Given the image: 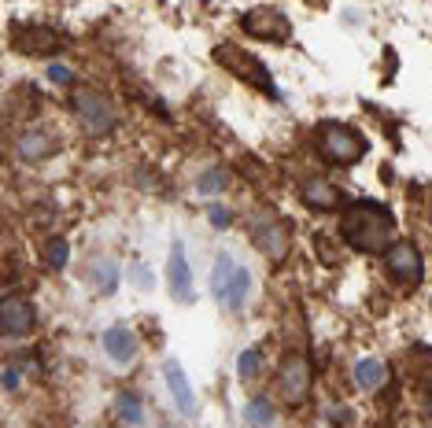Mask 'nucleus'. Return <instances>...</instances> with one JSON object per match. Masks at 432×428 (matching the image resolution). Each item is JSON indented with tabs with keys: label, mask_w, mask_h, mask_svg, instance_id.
I'll return each instance as SVG.
<instances>
[{
	"label": "nucleus",
	"mask_w": 432,
	"mask_h": 428,
	"mask_svg": "<svg viewBox=\"0 0 432 428\" xmlns=\"http://www.w3.org/2000/svg\"><path fill=\"white\" fill-rule=\"evenodd\" d=\"M343 240H348L355 251H381L388 240H392V214L377 203H355L348 214H343Z\"/></svg>",
	"instance_id": "obj_1"
},
{
	"label": "nucleus",
	"mask_w": 432,
	"mask_h": 428,
	"mask_svg": "<svg viewBox=\"0 0 432 428\" xmlns=\"http://www.w3.org/2000/svg\"><path fill=\"white\" fill-rule=\"evenodd\" d=\"M211 292H214V299H218L226 310H241L248 303V292H251V273H248V266L233 263L229 255H218L214 273H211Z\"/></svg>",
	"instance_id": "obj_2"
},
{
	"label": "nucleus",
	"mask_w": 432,
	"mask_h": 428,
	"mask_svg": "<svg viewBox=\"0 0 432 428\" xmlns=\"http://www.w3.org/2000/svg\"><path fill=\"white\" fill-rule=\"evenodd\" d=\"M318 137H321V152H326V159H333V163H355V159L366 156V141L355 130H348V126L329 122V126L318 130Z\"/></svg>",
	"instance_id": "obj_3"
},
{
	"label": "nucleus",
	"mask_w": 432,
	"mask_h": 428,
	"mask_svg": "<svg viewBox=\"0 0 432 428\" xmlns=\"http://www.w3.org/2000/svg\"><path fill=\"white\" fill-rule=\"evenodd\" d=\"M74 103H78L81 122H85V130H89V133L104 137V133L115 126V107H111V100H107V96H100V93H93V89H81V93L74 96Z\"/></svg>",
	"instance_id": "obj_4"
},
{
	"label": "nucleus",
	"mask_w": 432,
	"mask_h": 428,
	"mask_svg": "<svg viewBox=\"0 0 432 428\" xmlns=\"http://www.w3.org/2000/svg\"><path fill=\"white\" fill-rule=\"evenodd\" d=\"M214 56H218V63H222V67H229L233 74H241L244 81H251V85H258V89H266V93L277 96V89L270 85L266 67H263V63H255V56H248L244 49H229V45H222Z\"/></svg>",
	"instance_id": "obj_5"
},
{
	"label": "nucleus",
	"mask_w": 432,
	"mask_h": 428,
	"mask_svg": "<svg viewBox=\"0 0 432 428\" xmlns=\"http://www.w3.org/2000/svg\"><path fill=\"white\" fill-rule=\"evenodd\" d=\"M384 266H388V273H392L399 285H418L421 281V255H418V248L410 240H399V244L388 248Z\"/></svg>",
	"instance_id": "obj_6"
},
{
	"label": "nucleus",
	"mask_w": 432,
	"mask_h": 428,
	"mask_svg": "<svg viewBox=\"0 0 432 428\" xmlns=\"http://www.w3.org/2000/svg\"><path fill=\"white\" fill-rule=\"evenodd\" d=\"M244 30L263 41H288V19L273 8H255L244 15Z\"/></svg>",
	"instance_id": "obj_7"
},
{
	"label": "nucleus",
	"mask_w": 432,
	"mask_h": 428,
	"mask_svg": "<svg viewBox=\"0 0 432 428\" xmlns=\"http://www.w3.org/2000/svg\"><path fill=\"white\" fill-rule=\"evenodd\" d=\"M0 329H4L8 340L26 336L34 329V307L19 295H4V303H0Z\"/></svg>",
	"instance_id": "obj_8"
},
{
	"label": "nucleus",
	"mask_w": 432,
	"mask_h": 428,
	"mask_svg": "<svg viewBox=\"0 0 432 428\" xmlns=\"http://www.w3.org/2000/svg\"><path fill=\"white\" fill-rule=\"evenodd\" d=\"M255 244L263 248L273 263L285 259V251H288V229L281 225L273 214H263V218L255 222Z\"/></svg>",
	"instance_id": "obj_9"
},
{
	"label": "nucleus",
	"mask_w": 432,
	"mask_h": 428,
	"mask_svg": "<svg viewBox=\"0 0 432 428\" xmlns=\"http://www.w3.org/2000/svg\"><path fill=\"white\" fill-rule=\"evenodd\" d=\"M104 355L115 362V366H129L137 358V336L126 325H111L104 332Z\"/></svg>",
	"instance_id": "obj_10"
},
{
	"label": "nucleus",
	"mask_w": 432,
	"mask_h": 428,
	"mask_svg": "<svg viewBox=\"0 0 432 428\" xmlns=\"http://www.w3.org/2000/svg\"><path fill=\"white\" fill-rule=\"evenodd\" d=\"M311 392V370L303 358H292L285 370H281V395H285L288 402H303Z\"/></svg>",
	"instance_id": "obj_11"
},
{
	"label": "nucleus",
	"mask_w": 432,
	"mask_h": 428,
	"mask_svg": "<svg viewBox=\"0 0 432 428\" xmlns=\"http://www.w3.org/2000/svg\"><path fill=\"white\" fill-rule=\"evenodd\" d=\"M163 373H166V388H170V395H174L178 410H181V414H192V410H196V395H192V384H189L185 370L178 366L174 358H170L166 366H163Z\"/></svg>",
	"instance_id": "obj_12"
},
{
	"label": "nucleus",
	"mask_w": 432,
	"mask_h": 428,
	"mask_svg": "<svg viewBox=\"0 0 432 428\" xmlns=\"http://www.w3.org/2000/svg\"><path fill=\"white\" fill-rule=\"evenodd\" d=\"M170 292H174L181 303H192V270L181 244H174V255H170Z\"/></svg>",
	"instance_id": "obj_13"
},
{
	"label": "nucleus",
	"mask_w": 432,
	"mask_h": 428,
	"mask_svg": "<svg viewBox=\"0 0 432 428\" xmlns=\"http://www.w3.org/2000/svg\"><path fill=\"white\" fill-rule=\"evenodd\" d=\"M303 200H307V207H321V210H329V207H336V203L343 200V192H340V188H333L329 181L314 178V181H307V185H303Z\"/></svg>",
	"instance_id": "obj_14"
},
{
	"label": "nucleus",
	"mask_w": 432,
	"mask_h": 428,
	"mask_svg": "<svg viewBox=\"0 0 432 428\" xmlns=\"http://www.w3.org/2000/svg\"><path fill=\"white\" fill-rule=\"evenodd\" d=\"M56 152V141L49 137V133H23L19 137V156H23L26 163H37V159H49Z\"/></svg>",
	"instance_id": "obj_15"
},
{
	"label": "nucleus",
	"mask_w": 432,
	"mask_h": 428,
	"mask_svg": "<svg viewBox=\"0 0 432 428\" xmlns=\"http://www.w3.org/2000/svg\"><path fill=\"white\" fill-rule=\"evenodd\" d=\"M388 380V366L381 358H362L358 366H355V384L362 392H377L381 384Z\"/></svg>",
	"instance_id": "obj_16"
},
{
	"label": "nucleus",
	"mask_w": 432,
	"mask_h": 428,
	"mask_svg": "<svg viewBox=\"0 0 432 428\" xmlns=\"http://www.w3.org/2000/svg\"><path fill=\"white\" fill-rule=\"evenodd\" d=\"M93 277H96V288H100V295H111V292L119 288V270H115V263H111V259H96Z\"/></svg>",
	"instance_id": "obj_17"
},
{
	"label": "nucleus",
	"mask_w": 432,
	"mask_h": 428,
	"mask_svg": "<svg viewBox=\"0 0 432 428\" xmlns=\"http://www.w3.org/2000/svg\"><path fill=\"white\" fill-rule=\"evenodd\" d=\"M115 414H119L126 424H141V421H144V406H141V399H137V395L122 392V395L115 399Z\"/></svg>",
	"instance_id": "obj_18"
},
{
	"label": "nucleus",
	"mask_w": 432,
	"mask_h": 428,
	"mask_svg": "<svg viewBox=\"0 0 432 428\" xmlns=\"http://www.w3.org/2000/svg\"><path fill=\"white\" fill-rule=\"evenodd\" d=\"M19 41H23V49H26L30 56H45V52H52V45H56V37H52V34H45V30L23 34Z\"/></svg>",
	"instance_id": "obj_19"
},
{
	"label": "nucleus",
	"mask_w": 432,
	"mask_h": 428,
	"mask_svg": "<svg viewBox=\"0 0 432 428\" xmlns=\"http://www.w3.org/2000/svg\"><path fill=\"white\" fill-rule=\"evenodd\" d=\"M244 421H248V424H270V421H273V410H270V402H266V399H255V402H248V410H244Z\"/></svg>",
	"instance_id": "obj_20"
},
{
	"label": "nucleus",
	"mask_w": 432,
	"mask_h": 428,
	"mask_svg": "<svg viewBox=\"0 0 432 428\" xmlns=\"http://www.w3.org/2000/svg\"><path fill=\"white\" fill-rule=\"evenodd\" d=\"M236 370H241L244 380H255V373L263 370V355H258V351H244L241 358H236Z\"/></svg>",
	"instance_id": "obj_21"
},
{
	"label": "nucleus",
	"mask_w": 432,
	"mask_h": 428,
	"mask_svg": "<svg viewBox=\"0 0 432 428\" xmlns=\"http://www.w3.org/2000/svg\"><path fill=\"white\" fill-rule=\"evenodd\" d=\"M67 240H52L49 248H45V259H49V266L52 270H63V266H67Z\"/></svg>",
	"instance_id": "obj_22"
},
{
	"label": "nucleus",
	"mask_w": 432,
	"mask_h": 428,
	"mask_svg": "<svg viewBox=\"0 0 432 428\" xmlns=\"http://www.w3.org/2000/svg\"><path fill=\"white\" fill-rule=\"evenodd\" d=\"M222 188H226V174H222V170H211L207 178H200V192H204V196H214V192H222Z\"/></svg>",
	"instance_id": "obj_23"
},
{
	"label": "nucleus",
	"mask_w": 432,
	"mask_h": 428,
	"mask_svg": "<svg viewBox=\"0 0 432 428\" xmlns=\"http://www.w3.org/2000/svg\"><path fill=\"white\" fill-rule=\"evenodd\" d=\"M211 222L218 225V229H226V225H229V210H226V207H218V203H214V207H211Z\"/></svg>",
	"instance_id": "obj_24"
},
{
	"label": "nucleus",
	"mask_w": 432,
	"mask_h": 428,
	"mask_svg": "<svg viewBox=\"0 0 432 428\" xmlns=\"http://www.w3.org/2000/svg\"><path fill=\"white\" fill-rule=\"evenodd\" d=\"M49 78H52V81H71V71L59 67V63H52V67H49Z\"/></svg>",
	"instance_id": "obj_25"
},
{
	"label": "nucleus",
	"mask_w": 432,
	"mask_h": 428,
	"mask_svg": "<svg viewBox=\"0 0 432 428\" xmlns=\"http://www.w3.org/2000/svg\"><path fill=\"white\" fill-rule=\"evenodd\" d=\"M15 388H19V370L8 366V370H4V392H15Z\"/></svg>",
	"instance_id": "obj_26"
},
{
	"label": "nucleus",
	"mask_w": 432,
	"mask_h": 428,
	"mask_svg": "<svg viewBox=\"0 0 432 428\" xmlns=\"http://www.w3.org/2000/svg\"><path fill=\"white\" fill-rule=\"evenodd\" d=\"M134 281L148 288V285H152V273H148V270H141V266H134Z\"/></svg>",
	"instance_id": "obj_27"
},
{
	"label": "nucleus",
	"mask_w": 432,
	"mask_h": 428,
	"mask_svg": "<svg viewBox=\"0 0 432 428\" xmlns=\"http://www.w3.org/2000/svg\"><path fill=\"white\" fill-rule=\"evenodd\" d=\"M329 417H333V421H351V414H348V410H329Z\"/></svg>",
	"instance_id": "obj_28"
},
{
	"label": "nucleus",
	"mask_w": 432,
	"mask_h": 428,
	"mask_svg": "<svg viewBox=\"0 0 432 428\" xmlns=\"http://www.w3.org/2000/svg\"><path fill=\"white\" fill-rule=\"evenodd\" d=\"M425 388H428V399H432V373H425Z\"/></svg>",
	"instance_id": "obj_29"
}]
</instances>
